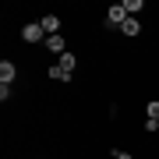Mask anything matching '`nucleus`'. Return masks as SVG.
I'll return each mask as SVG.
<instances>
[{
    "label": "nucleus",
    "instance_id": "1",
    "mask_svg": "<svg viewBox=\"0 0 159 159\" xmlns=\"http://www.w3.org/2000/svg\"><path fill=\"white\" fill-rule=\"evenodd\" d=\"M127 18H131V14L124 11V4H113V7L106 11V29H120V25H124Z\"/></svg>",
    "mask_w": 159,
    "mask_h": 159
},
{
    "label": "nucleus",
    "instance_id": "2",
    "mask_svg": "<svg viewBox=\"0 0 159 159\" xmlns=\"http://www.w3.org/2000/svg\"><path fill=\"white\" fill-rule=\"evenodd\" d=\"M21 39H25V43H46V32H43L39 21H29V25L21 29Z\"/></svg>",
    "mask_w": 159,
    "mask_h": 159
},
{
    "label": "nucleus",
    "instance_id": "3",
    "mask_svg": "<svg viewBox=\"0 0 159 159\" xmlns=\"http://www.w3.org/2000/svg\"><path fill=\"white\" fill-rule=\"evenodd\" d=\"M39 25H43V32H46V35H60V18H57V14H43V18H39Z\"/></svg>",
    "mask_w": 159,
    "mask_h": 159
},
{
    "label": "nucleus",
    "instance_id": "4",
    "mask_svg": "<svg viewBox=\"0 0 159 159\" xmlns=\"http://www.w3.org/2000/svg\"><path fill=\"white\" fill-rule=\"evenodd\" d=\"M18 78V67L11 60H0V81H4V85H11V81Z\"/></svg>",
    "mask_w": 159,
    "mask_h": 159
},
{
    "label": "nucleus",
    "instance_id": "5",
    "mask_svg": "<svg viewBox=\"0 0 159 159\" xmlns=\"http://www.w3.org/2000/svg\"><path fill=\"white\" fill-rule=\"evenodd\" d=\"M46 50L64 57V53H67V50H64V35H46Z\"/></svg>",
    "mask_w": 159,
    "mask_h": 159
},
{
    "label": "nucleus",
    "instance_id": "6",
    "mask_svg": "<svg viewBox=\"0 0 159 159\" xmlns=\"http://www.w3.org/2000/svg\"><path fill=\"white\" fill-rule=\"evenodd\" d=\"M120 32H124V35H138V32H142V21H138V18H127V21L120 25Z\"/></svg>",
    "mask_w": 159,
    "mask_h": 159
},
{
    "label": "nucleus",
    "instance_id": "7",
    "mask_svg": "<svg viewBox=\"0 0 159 159\" xmlns=\"http://www.w3.org/2000/svg\"><path fill=\"white\" fill-rule=\"evenodd\" d=\"M60 67H64V71H67V74H71L74 67H78V57H74V53L67 50V53H64V57H60Z\"/></svg>",
    "mask_w": 159,
    "mask_h": 159
},
{
    "label": "nucleus",
    "instance_id": "8",
    "mask_svg": "<svg viewBox=\"0 0 159 159\" xmlns=\"http://www.w3.org/2000/svg\"><path fill=\"white\" fill-rule=\"evenodd\" d=\"M142 7H145L142 0H124V11H127L131 18H138V11H142Z\"/></svg>",
    "mask_w": 159,
    "mask_h": 159
},
{
    "label": "nucleus",
    "instance_id": "9",
    "mask_svg": "<svg viewBox=\"0 0 159 159\" xmlns=\"http://www.w3.org/2000/svg\"><path fill=\"white\" fill-rule=\"evenodd\" d=\"M50 78H53V81H71V74H67V71H64L60 64H57V67H50Z\"/></svg>",
    "mask_w": 159,
    "mask_h": 159
},
{
    "label": "nucleus",
    "instance_id": "10",
    "mask_svg": "<svg viewBox=\"0 0 159 159\" xmlns=\"http://www.w3.org/2000/svg\"><path fill=\"white\" fill-rule=\"evenodd\" d=\"M145 120H159V99H152L145 106Z\"/></svg>",
    "mask_w": 159,
    "mask_h": 159
},
{
    "label": "nucleus",
    "instance_id": "11",
    "mask_svg": "<svg viewBox=\"0 0 159 159\" xmlns=\"http://www.w3.org/2000/svg\"><path fill=\"white\" fill-rule=\"evenodd\" d=\"M113 159H134L131 152H120V148H113Z\"/></svg>",
    "mask_w": 159,
    "mask_h": 159
}]
</instances>
